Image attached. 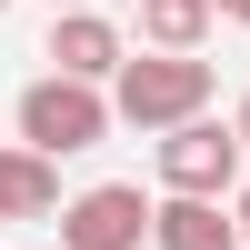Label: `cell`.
Listing matches in <instances>:
<instances>
[{"mask_svg":"<svg viewBox=\"0 0 250 250\" xmlns=\"http://www.w3.org/2000/svg\"><path fill=\"white\" fill-rule=\"evenodd\" d=\"M110 100H120V120H130V130H180V120H200V110H210V60H200V50L120 60Z\"/></svg>","mask_w":250,"mask_h":250,"instance_id":"cell-1","label":"cell"},{"mask_svg":"<svg viewBox=\"0 0 250 250\" xmlns=\"http://www.w3.org/2000/svg\"><path fill=\"white\" fill-rule=\"evenodd\" d=\"M110 120H120V100L100 90V80L50 70V80H30V90H20V140H30V150H50V160L100 150V140H110Z\"/></svg>","mask_w":250,"mask_h":250,"instance_id":"cell-2","label":"cell"},{"mask_svg":"<svg viewBox=\"0 0 250 250\" xmlns=\"http://www.w3.org/2000/svg\"><path fill=\"white\" fill-rule=\"evenodd\" d=\"M240 160H250V140H240V120H180V130H160V150H150V170H160V190H200V200H230L240 190Z\"/></svg>","mask_w":250,"mask_h":250,"instance_id":"cell-3","label":"cell"},{"mask_svg":"<svg viewBox=\"0 0 250 250\" xmlns=\"http://www.w3.org/2000/svg\"><path fill=\"white\" fill-rule=\"evenodd\" d=\"M160 220V200H140V180H90L80 200H60V250H140Z\"/></svg>","mask_w":250,"mask_h":250,"instance_id":"cell-4","label":"cell"},{"mask_svg":"<svg viewBox=\"0 0 250 250\" xmlns=\"http://www.w3.org/2000/svg\"><path fill=\"white\" fill-rule=\"evenodd\" d=\"M120 60H130L120 20H100V10H50V70H70V80H120Z\"/></svg>","mask_w":250,"mask_h":250,"instance_id":"cell-5","label":"cell"},{"mask_svg":"<svg viewBox=\"0 0 250 250\" xmlns=\"http://www.w3.org/2000/svg\"><path fill=\"white\" fill-rule=\"evenodd\" d=\"M150 250H240V210H220L200 190H170L150 220Z\"/></svg>","mask_w":250,"mask_h":250,"instance_id":"cell-6","label":"cell"},{"mask_svg":"<svg viewBox=\"0 0 250 250\" xmlns=\"http://www.w3.org/2000/svg\"><path fill=\"white\" fill-rule=\"evenodd\" d=\"M60 210V160L30 140H0V220H50Z\"/></svg>","mask_w":250,"mask_h":250,"instance_id":"cell-7","label":"cell"},{"mask_svg":"<svg viewBox=\"0 0 250 250\" xmlns=\"http://www.w3.org/2000/svg\"><path fill=\"white\" fill-rule=\"evenodd\" d=\"M220 20V0H140V40L150 50H200Z\"/></svg>","mask_w":250,"mask_h":250,"instance_id":"cell-8","label":"cell"},{"mask_svg":"<svg viewBox=\"0 0 250 250\" xmlns=\"http://www.w3.org/2000/svg\"><path fill=\"white\" fill-rule=\"evenodd\" d=\"M230 210H240V240H250V180H240V190H230Z\"/></svg>","mask_w":250,"mask_h":250,"instance_id":"cell-9","label":"cell"},{"mask_svg":"<svg viewBox=\"0 0 250 250\" xmlns=\"http://www.w3.org/2000/svg\"><path fill=\"white\" fill-rule=\"evenodd\" d=\"M220 20H240V30H250V0H220Z\"/></svg>","mask_w":250,"mask_h":250,"instance_id":"cell-10","label":"cell"},{"mask_svg":"<svg viewBox=\"0 0 250 250\" xmlns=\"http://www.w3.org/2000/svg\"><path fill=\"white\" fill-rule=\"evenodd\" d=\"M230 120H240V140H250V100H240V110H230Z\"/></svg>","mask_w":250,"mask_h":250,"instance_id":"cell-11","label":"cell"},{"mask_svg":"<svg viewBox=\"0 0 250 250\" xmlns=\"http://www.w3.org/2000/svg\"><path fill=\"white\" fill-rule=\"evenodd\" d=\"M50 10H90V0H50Z\"/></svg>","mask_w":250,"mask_h":250,"instance_id":"cell-12","label":"cell"},{"mask_svg":"<svg viewBox=\"0 0 250 250\" xmlns=\"http://www.w3.org/2000/svg\"><path fill=\"white\" fill-rule=\"evenodd\" d=\"M0 10H10V0H0Z\"/></svg>","mask_w":250,"mask_h":250,"instance_id":"cell-13","label":"cell"}]
</instances>
